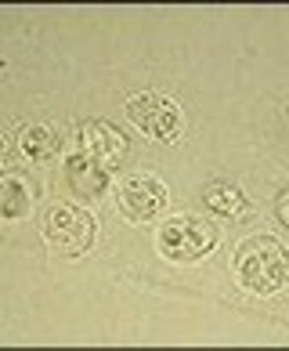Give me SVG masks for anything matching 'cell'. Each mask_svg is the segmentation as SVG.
Returning <instances> with one entry per match:
<instances>
[{
  "label": "cell",
  "instance_id": "6",
  "mask_svg": "<svg viewBox=\"0 0 289 351\" xmlns=\"http://www.w3.org/2000/svg\"><path fill=\"white\" fill-rule=\"evenodd\" d=\"M80 145H84V156H90V160H98L105 167L120 163L127 156V138L105 120H87L80 127Z\"/></svg>",
  "mask_w": 289,
  "mask_h": 351
},
{
  "label": "cell",
  "instance_id": "7",
  "mask_svg": "<svg viewBox=\"0 0 289 351\" xmlns=\"http://www.w3.org/2000/svg\"><path fill=\"white\" fill-rule=\"evenodd\" d=\"M65 178H69V189L76 192L80 199H98L109 192V167L98 163V160H90V156H69L65 160Z\"/></svg>",
  "mask_w": 289,
  "mask_h": 351
},
{
  "label": "cell",
  "instance_id": "10",
  "mask_svg": "<svg viewBox=\"0 0 289 351\" xmlns=\"http://www.w3.org/2000/svg\"><path fill=\"white\" fill-rule=\"evenodd\" d=\"M33 210V192L18 174H4L0 178V217L4 221H18L29 217Z\"/></svg>",
  "mask_w": 289,
  "mask_h": 351
},
{
  "label": "cell",
  "instance_id": "4",
  "mask_svg": "<svg viewBox=\"0 0 289 351\" xmlns=\"http://www.w3.org/2000/svg\"><path fill=\"white\" fill-rule=\"evenodd\" d=\"M127 116L138 131H144L149 138H160V141H174L185 131V109H181L174 98L160 95V90H144V95L130 98Z\"/></svg>",
  "mask_w": 289,
  "mask_h": 351
},
{
  "label": "cell",
  "instance_id": "1",
  "mask_svg": "<svg viewBox=\"0 0 289 351\" xmlns=\"http://www.w3.org/2000/svg\"><path fill=\"white\" fill-rule=\"evenodd\" d=\"M231 268L242 290L271 297L289 282V250L275 236H249L246 243H239Z\"/></svg>",
  "mask_w": 289,
  "mask_h": 351
},
{
  "label": "cell",
  "instance_id": "11",
  "mask_svg": "<svg viewBox=\"0 0 289 351\" xmlns=\"http://www.w3.org/2000/svg\"><path fill=\"white\" fill-rule=\"evenodd\" d=\"M275 217H279L282 225L289 228V185L279 192V196H275Z\"/></svg>",
  "mask_w": 289,
  "mask_h": 351
},
{
  "label": "cell",
  "instance_id": "5",
  "mask_svg": "<svg viewBox=\"0 0 289 351\" xmlns=\"http://www.w3.org/2000/svg\"><path fill=\"white\" fill-rule=\"evenodd\" d=\"M116 203H120V214L134 225L160 217L166 206V185L155 174H127L116 189Z\"/></svg>",
  "mask_w": 289,
  "mask_h": 351
},
{
  "label": "cell",
  "instance_id": "2",
  "mask_svg": "<svg viewBox=\"0 0 289 351\" xmlns=\"http://www.w3.org/2000/svg\"><path fill=\"white\" fill-rule=\"evenodd\" d=\"M155 246H160V254L166 261L192 265V261H203L206 254H214L217 228L199 214H174L170 221H163L160 236H155Z\"/></svg>",
  "mask_w": 289,
  "mask_h": 351
},
{
  "label": "cell",
  "instance_id": "12",
  "mask_svg": "<svg viewBox=\"0 0 289 351\" xmlns=\"http://www.w3.org/2000/svg\"><path fill=\"white\" fill-rule=\"evenodd\" d=\"M4 156H8V138L0 134V160H4Z\"/></svg>",
  "mask_w": 289,
  "mask_h": 351
},
{
  "label": "cell",
  "instance_id": "3",
  "mask_svg": "<svg viewBox=\"0 0 289 351\" xmlns=\"http://www.w3.org/2000/svg\"><path fill=\"white\" fill-rule=\"evenodd\" d=\"M98 236V221L95 214H87L84 206H73V203H58L51 206L47 217H44V239L55 254L62 257H80L95 246Z\"/></svg>",
  "mask_w": 289,
  "mask_h": 351
},
{
  "label": "cell",
  "instance_id": "9",
  "mask_svg": "<svg viewBox=\"0 0 289 351\" xmlns=\"http://www.w3.org/2000/svg\"><path fill=\"white\" fill-rule=\"evenodd\" d=\"M203 206L221 214V217H242L249 203H246L239 185H231V181H210L203 189Z\"/></svg>",
  "mask_w": 289,
  "mask_h": 351
},
{
  "label": "cell",
  "instance_id": "8",
  "mask_svg": "<svg viewBox=\"0 0 289 351\" xmlns=\"http://www.w3.org/2000/svg\"><path fill=\"white\" fill-rule=\"evenodd\" d=\"M18 149H22V156L29 163H47V160H55V156H58L62 141H58V134L51 131V127L33 123V127H22V131H18Z\"/></svg>",
  "mask_w": 289,
  "mask_h": 351
}]
</instances>
